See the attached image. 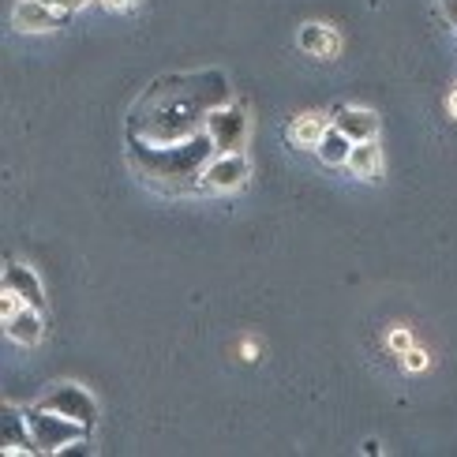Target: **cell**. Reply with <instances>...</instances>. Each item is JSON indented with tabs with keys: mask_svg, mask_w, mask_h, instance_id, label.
I'll return each instance as SVG.
<instances>
[{
	"mask_svg": "<svg viewBox=\"0 0 457 457\" xmlns=\"http://www.w3.org/2000/svg\"><path fill=\"white\" fill-rule=\"evenodd\" d=\"M228 105V83L221 71L165 75L150 83L131 109V136L146 143H180L206 128V117Z\"/></svg>",
	"mask_w": 457,
	"mask_h": 457,
	"instance_id": "obj_1",
	"label": "cell"
},
{
	"mask_svg": "<svg viewBox=\"0 0 457 457\" xmlns=\"http://www.w3.org/2000/svg\"><path fill=\"white\" fill-rule=\"evenodd\" d=\"M214 139L211 131H199L192 139H180V143H146L131 136V162H136L146 177H154L165 187H192L203 184V169L211 165L214 158Z\"/></svg>",
	"mask_w": 457,
	"mask_h": 457,
	"instance_id": "obj_2",
	"label": "cell"
},
{
	"mask_svg": "<svg viewBox=\"0 0 457 457\" xmlns=\"http://www.w3.org/2000/svg\"><path fill=\"white\" fill-rule=\"evenodd\" d=\"M27 424H30L37 453H61L75 439H87V424L71 420V416H64V412H53L46 405L27 409Z\"/></svg>",
	"mask_w": 457,
	"mask_h": 457,
	"instance_id": "obj_3",
	"label": "cell"
},
{
	"mask_svg": "<svg viewBox=\"0 0 457 457\" xmlns=\"http://www.w3.org/2000/svg\"><path fill=\"white\" fill-rule=\"evenodd\" d=\"M206 131H211L218 154H225V150H240L244 139H247V117H244V109L218 105L211 117H206Z\"/></svg>",
	"mask_w": 457,
	"mask_h": 457,
	"instance_id": "obj_4",
	"label": "cell"
},
{
	"mask_svg": "<svg viewBox=\"0 0 457 457\" xmlns=\"http://www.w3.org/2000/svg\"><path fill=\"white\" fill-rule=\"evenodd\" d=\"M247 180V158L240 150H225V154H214L211 165L203 169V187L206 192H233Z\"/></svg>",
	"mask_w": 457,
	"mask_h": 457,
	"instance_id": "obj_5",
	"label": "cell"
},
{
	"mask_svg": "<svg viewBox=\"0 0 457 457\" xmlns=\"http://www.w3.org/2000/svg\"><path fill=\"white\" fill-rule=\"evenodd\" d=\"M42 405L53 409V412H64L71 416V420H79V424H94V416H98V405H94V397L83 390V386H75V383H64V386H56L42 397Z\"/></svg>",
	"mask_w": 457,
	"mask_h": 457,
	"instance_id": "obj_6",
	"label": "cell"
},
{
	"mask_svg": "<svg viewBox=\"0 0 457 457\" xmlns=\"http://www.w3.org/2000/svg\"><path fill=\"white\" fill-rule=\"evenodd\" d=\"M64 23V12H56L46 0H19L12 8V27L23 34H49Z\"/></svg>",
	"mask_w": 457,
	"mask_h": 457,
	"instance_id": "obj_7",
	"label": "cell"
},
{
	"mask_svg": "<svg viewBox=\"0 0 457 457\" xmlns=\"http://www.w3.org/2000/svg\"><path fill=\"white\" fill-rule=\"evenodd\" d=\"M334 128H341L353 143H368L378 136V117L371 109H356V105H345L334 112Z\"/></svg>",
	"mask_w": 457,
	"mask_h": 457,
	"instance_id": "obj_8",
	"label": "cell"
},
{
	"mask_svg": "<svg viewBox=\"0 0 457 457\" xmlns=\"http://www.w3.org/2000/svg\"><path fill=\"white\" fill-rule=\"evenodd\" d=\"M296 42H300L303 53L319 56V61H330V56L341 53V37H337V30L327 27V23H308V27L296 34Z\"/></svg>",
	"mask_w": 457,
	"mask_h": 457,
	"instance_id": "obj_9",
	"label": "cell"
},
{
	"mask_svg": "<svg viewBox=\"0 0 457 457\" xmlns=\"http://www.w3.org/2000/svg\"><path fill=\"white\" fill-rule=\"evenodd\" d=\"M4 453H37L30 424H27V409L4 405Z\"/></svg>",
	"mask_w": 457,
	"mask_h": 457,
	"instance_id": "obj_10",
	"label": "cell"
},
{
	"mask_svg": "<svg viewBox=\"0 0 457 457\" xmlns=\"http://www.w3.org/2000/svg\"><path fill=\"white\" fill-rule=\"evenodd\" d=\"M4 334L15 341V345H37V341H42V334H46L42 312L30 308V303H23V308H19L12 319H4Z\"/></svg>",
	"mask_w": 457,
	"mask_h": 457,
	"instance_id": "obj_11",
	"label": "cell"
},
{
	"mask_svg": "<svg viewBox=\"0 0 457 457\" xmlns=\"http://www.w3.org/2000/svg\"><path fill=\"white\" fill-rule=\"evenodd\" d=\"M4 289L19 293V296H23V303H30V308H37V312L46 308V293H42V281L34 278V270H30V266H19V262L4 266Z\"/></svg>",
	"mask_w": 457,
	"mask_h": 457,
	"instance_id": "obj_12",
	"label": "cell"
},
{
	"mask_svg": "<svg viewBox=\"0 0 457 457\" xmlns=\"http://www.w3.org/2000/svg\"><path fill=\"white\" fill-rule=\"evenodd\" d=\"M345 165H349V173L360 177V180H378V177H383V150H378L375 139L356 143Z\"/></svg>",
	"mask_w": 457,
	"mask_h": 457,
	"instance_id": "obj_13",
	"label": "cell"
},
{
	"mask_svg": "<svg viewBox=\"0 0 457 457\" xmlns=\"http://www.w3.org/2000/svg\"><path fill=\"white\" fill-rule=\"evenodd\" d=\"M327 131H330V120L322 117V112H303V117H296V120L289 124V139H293L296 146H312V150H315Z\"/></svg>",
	"mask_w": 457,
	"mask_h": 457,
	"instance_id": "obj_14",
	"label": "cell"
},
{
	"mask_svg": "<svg viewBox=\"0 0 457 457\" xmlns=\"http://www.w3.org/2000/svg\"><path fill=\"white\" fill-rule=\"evenodd\" d=\"M353 146H356V143L345 136V131L330 124V131H327V136H322V143L315 146V154L327 162V165H345L349 154H353Z\"/></svg>",
	"mask_w": 457,
	"mask_h": 457,
	"instance_id": "obj_15",
	"label": "cell"
},
{
	"mask_svg": "<svg viewBox=\"0 0 457 457\" xmlns=\"http://www.w3.org/2000/svg\"><path fill=\"white\" fill-rule=\"evenodd\" d=\"M402 364H405L409 371H428L431 360H428V353H424L420 345H409V349L402 353Z\"/></svg>",
	"mask_w": 457,
	"mask_h": 457,
	"instance_id": "obj_16",
	"label": "cell"
},
{
	"mask_svg": "<svg viewBox=\"0 0 457 457\" xmlns=\"http://www.w3.org/2000/svg\"><path fill=\"white\" fill-rule=\"evenodd\" d=\"M19 308H23V296L19 293H12V289H4V285H0V315L4 319H12Z\"/></svg>",
	"mask_w": 457,
	"mask_h": 457,
	"instance_id": "obj_17",
	"label": "cell"
},
{
	"mask_svg": "<svg viewBox=\"0 0 457 457\" xmlns=\"http://www.w3.org/2000/svg\"><path fill=\"white\" fill-rule=\"evenodd\" d=\"M386 341H390V349H394V353H397V356H402V353H405V349H409V345H412V337H409V330H405V327H394V330H390V337H386Z\"/></svg>",
	"mask_w": 457,
	"mask_h": 457,
	"instance_id": "obj_18",
	"label": "cell"
},
{
	"mask_svg": "<svg viewBox=\"0 0 457 457\" xmlns=\"http://www.w3.org/2000/svg\"><path fill=\"white\" fill-rule=\"evenodd\" d=\"M46 4H53L56 12H64V15H71V12H79V8L94 4V0H46Z\"/></svg>",
	"mask_w": 457,
	"mask_h": 457,
	"instance_id": "obj_19",
	"label": "cell"
},
{
	"mask_svg": "<svg viewBox=\"0 0 457 457\" xmlns=\"http://www.w3.org/2000/svg\"><path fill=\"white\" fill-rule=\"evenodd\" d=\"M102 4L109 12H131V8H136V0H102Z\"/></svg>",
	"mask_w": 457,
	"mask_h": 457,
	"instance_id": "obj_20",
	"label": "cell"
},
{
	"mask_svg": "<svg viewBox=\"0 0 457 457\" xmlns=\"http://www.w3.org/2000/svg\"><path fill=\"white\" fill-rule=\"evenodd\" d=\"M443 8H446V15L453 19V27H457V0H443Z\"/></svg>",
	"mask_w": 457,
	"mask_h": 457,
	"instance_id": "obj_21",
	"label": "cell"
},
{
	"mask_svg": "<svg viewBox=\"0 0 457 457\" xmlns=\"http://www.w3.org/2000/svg\"><path fill=\"white\" fill-rule=\"evenodd\" d=\"M446 109H450V117L457 120V87H453V94H450V98H446Z\"/></svg>",
	"mask_w": 457,
	"mask_h": 457,
	"instance_id": "obj_22",
	"label": "cell"
}]
</instances>
